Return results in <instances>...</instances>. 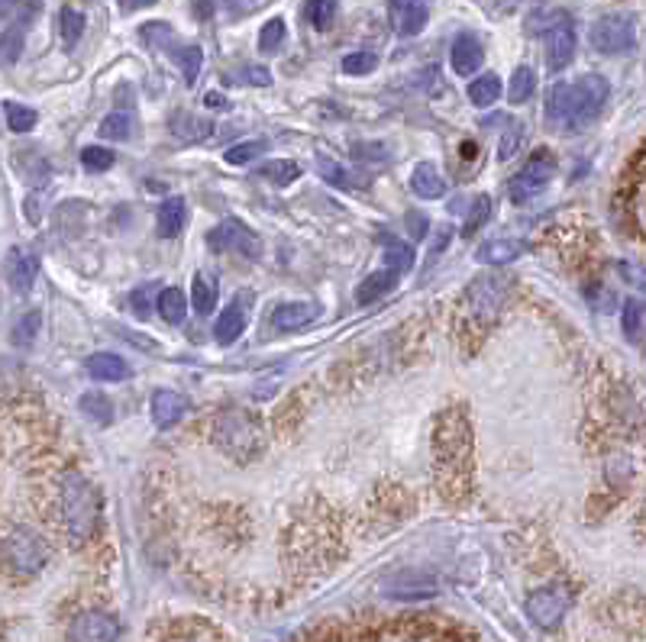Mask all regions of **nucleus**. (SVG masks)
Here are the masks:
<instances>
[{
	"label": "nucleus",
	"mask_w": 646,
	"mask_h": 642,
	"mask_svg": "<svg viewBox=\"0 0 646 642\" xmlns=\"http://www.w3.org/2000/svg\"><path fill=\"white\" fill-rule=\"evenodd\" d=\"M427 3L424 0H392L388 3V20H392V30L398 33V36H417V33H424V26H427Z\"/></svg>",
	"instance_id": "nucleus-14"
},
{
	"label": "nucleus",
	"mask_w": 646,
	"mask_h": 642,
	"mask_svg": "<svg viewBox=\"0 0 646 642\" xmlns=\"http://www.w3.org/2000/svg\"><path fill=\"white\" fill-rule=\"evenodd\" d=\"M566 16H569V13H562V10H534V13L527 16V33H534V36L544 33V36H547L549 30H552L556 23H562Z\"/></svg>",
	"instance_id": "nucleus-43"
},
{
	"label": "nucleus",
	"mask_w": 646,
	"mask_h": 642,
	"mask_svg": "<svg viewBox=\"0 0 646 642\" xmlns=\"http://www.w3.org/2000/svg\"><path fill=\"white\" fill-rule=\"evenodd\" d=\"M262 175H265L272 185H282V188H285V185L298 181L300 168L295 165V162H288V158H285V162H269V165L262 168Z\"/></svg>",
	"instance_id": "nucleus-41"
},
{
	"label": "nucleus",
	"mask_w": 646,
	"mask_h": 642,
	"mask_svg": "<svg viewBox=\"0 0 646 642\" xmlns=\"http://www.w3.org/2000/svg\"><path fill=\"white\" fill-rule=\"evenodd\" d=\"M3 558L7 568L20 578H33L46 568L50 562V545L40 533L26 530V527H13L3 540Z\"/></svg>",
	"instance_id": "nucleus-3"
},
{
	"label": "nucleus",
	"mask_w": 646,
	"mask_h": 642,
	"mask_svg": "<svg viewBox=\"0 0 646 642\" xmlns=\"http://www.w3.org/2000/svg\"><path fill=\"white\" fill-rule=\"evenodd\" d=\"M572 113H576V88L572 81L552 85L547 95V120L552 130H572Z\"/></svg>",
	"instance_id": "nucleus-17"
},
{
	"label": "nucleus",
	"mask_w": 646,
	"mask_h": 642,
	"mask_svg": "<svg viewBox=\"0 0 646 642\" xmlns=\"http://www.w3.org/2000/svg\"><path fill=\"white\" fill-rule=\"evenodd\" d=\"M168 133L178 140V143H204L210 133H213V123L207 117H198L191 110H178L172 113L168 120Z\"/></svg>",
	"instance_id": "nucleus-21"
},
{
	"label": "nucleus",
	"mask_w": 646,
	"mask_h": 642,
	"mask_svg": "<svg viewBox=\"0 0 646 642\" xmlns=\"http://www.w3.org/2000/svg\"><path fill=\"white\" fill-rule=\"evenodd\" d=\"M569 604H572V594L566 585H549V588H540L527 597V617L534 620V627L552 630L566 617Z\"/></svg>",
	"instance_id": "nucleus-8"
},
{
	"label": "nucleus",
	"mask_w": 646,
	"mask_h": 642,
	"mask_svg": "<svg viewBox=\"0 0 646 642\" xmlns=\"http://www.w3.org/2000/svg\"><path fill=\"white\" fill-rule=\"evenodd\" d=\"M492 210H495V200L489 198V195H479V198L472 200V210H469V217H466L462 236H466V240H469V236H475V233L489 223Z\"/></svg>",
	"instance_id": "nucleus-33"
},
{
	"label": "nucleus",
	"mask_w": 646,
	"mask_h": 642,
	"mask_svg": "<svg viewBox=\"0 0 646 642\" xmlns=\"http://www.w3.org/2000/svg\"><path fill=\"white\" fill-rule=\"evenodd\" d=\"M340 0H304V16L314 30H327L337 16Z\"/></svg>",
	"instance_id": "nucleus-34"
},
{
	"label": "nucleus",
	"mask_w": 646,
	"mask_h": 642,
	"mask_svg": "<svg viewBox=\"0 0 646 642\" xmlns=\"http://www.w3.org/2000/svg\"><path fill=\"white\" fill-rule=\"evenodd\" d=\"M249 81H252V85H262V88H265V85H272V78H269V71H265V68H252V71H249Z\"/></svg>",
	"instance_id": "nucleus-54"
},
{
	"label": "nucleus",
	"mask_w": 646,
	"mask_h": 642,
	"mask_svg": "<svg viewBox=\"0 0 646 642\" xmlns=\"http://www.w3.org/2000/svg\"><path fill=\"white\" fill-rule=\"evenodd\" d=\"M589 43L601 55H627L637 46V20L631 13H604L592 23Z\"/></svg>",
	"instance_id": "nucleus-4"
},
{
	"label": "nucleus",
	"mask_w": 646,
	"mask_h": 642,
	"mask_svg": "<svg viewBox=\"0 0 646 642\" xmlns=\"http://www.w3.org/2000/svg\"><path fill=\"white\" fill-rule=\"evenodd\" d=\"M572 88H576V113H572V130L569 133L585 130L604 110L607 95H611V85H607L604 75H582V78L572 81Z\"/></svg>",
	"instance_id": "nucleus-7"
},
{
	"label": "nucleus",
	"mask_w": 646,
	"mask_h": 642,
	"mask_svg": "<svg viewBox=\"0 0 646 642\" xmlns=\"http://www.w3.org/2000/svg\"><path fill=\"white\" fill-rule=\"evenodd\" d=\"M72 642H117L120 640V620L103 610H85L68 627Z\"/></svg>",
	"instance_id": "nucleus-9"
},
{
	"label": "nucleus",
	"mask_w": 646,
	"mask_h": 642,
	"mask_svg": "<svg viewBox=\"0 0 646 642\" xmlns=\"http://www.w3.org/2000/svg\"><path fill=\"white\" fill-rule=\"evenodd\" d=\"M58 30H62V43L72 49L81 40V33H85V13L75 10V7H65L62 16H58Z\"/></svg>",
	"instance_id": "nucleus-35"
},
{
	"label": "nucleus",
	"mask_w": 646,
	"mask_h": 642,
	"mask_svg": "<svg viewBox=\"0 0 646 642\" xmlns=\"http://www.w3.org/2000/svg\"><path fill=\"white\" fill-rule=\"evenodd\" d=\"M462 155L472 158V155H475V143H462Z\"/></svg>",
	"instance_id": "nucleus-56"
},
{
	"label": "nucleus",
	"mask_w": 646,
	"mask_h": 642,
	"mask_svg": "<svg viewBox=\"0 0 646 642\" xmlns=\"http://www.w3.org/2000/svg\"><path fill=\"white\" fill-rule=\"evenodd\" d=\"M185 198H168L162 200V207H158V213H155V230H158V236L162 240H172V236H178L182 233V226H185Z\"/></svg>",
	"instance_id": "nucleus-24"
},
{
	"label": "nucleus",
	"mask_w": 646,
	"mask_h": 642,
	"mask_svg": "<svg viewBox=\"0 0 646 642\" xmlns=\"http://www.w3.org/2000/svg\"><path fill=\"white\" fill-rule=\"evenodd\" d=\"M352 155L359 162H382V158H388V146L385 143H355Z\"/></svg>",
	"instance_id": "nucleus-52"
},
{
	"label": "nucleus",
	"mask_w": 646,
	"mask_h": 642,
	"mask_svg": "<svg viewBox=\"0 0 646 642\" xmlns=\"http://www.w3.org/2000/svg\"><path fill=\"white\" fill-rule=\"evenodd\" d=\"M501 98V78L497 75H482L469 85V100L475 107H492Z\"/></svg>",
	"instance_id": "nucleus-32"
},
{
	"label": "nucleus",
	"mask_w": 646,
	"mask_h": 642,
	"mask_svg": "<svg viewBox=\"0 0 646 642\" xmlns=\"http://www.w3.org/2000/svg\"><path fill=\"white\" fill-rule=\"evenodd\" d=\"M172 642H207V637H204V633H195V637H178V640Z\"/></svg>",
	"instance_id": "nucleus-55"
},
{
	"label": "nucleus",
	"mask_w": 646,
	"mask_h": 642,
	"mask_svg": "<svg viewBox=\"0 0 646 642\" xmlns=\"http://www.w3.org/2000/svg\"><path fill=\"white\" fill-rule=\"evenodd\" d=\"M576 23L572 16H566L562 23H556L547 33V65L549 71H562L566 65H572L576 58Z\"/></svg>",
	"instance_id": "nucleus-13"
},
{
	"label": "nucleus",
	"mask_w": 646,
	"mask_h": 642,
	"mask_svg": "<svg viewBox=\"0 0 646 642\" xmlns=\"http://www.w3.org/2000/svg\"><path fill=\"white\" fill-rule=\"evenodd\" d=\"M469 307H472V313L482 320V323H489V320H495L497 310L504 307V300H507V285L495 278V275H485V278H479L472 288H469Z\"/></svg>",
	"instance_id": "nucleus-11"
},
{
	"label": "nucleus",
	"mask_w": 646,
	"mask_h": 642,
	"mask_svg": "<svg viewBox=\"0 0 646 642\" xmlns=\"http://www.w3.org/2000/svg\"><path fill=\"white\" fill-rule=\"evenodd\" d=\"M88 375L98 381H123V378H130V365L113 352H98L88 358Z\"/></svg>",
	"instance_id": "nucleus-25"
},
{
	"label": "nucleus",
	"mask_w": 646,
	"mask_h": 642,
	"mask_svg": "<svg viewBox=\"0 0 646 642\" xmlns=\"http://www.w3.org/2000/svg\"><path fill=\"white\" fill-rule=\"evenodd\" d=\"M285 20H269L265 26H262V33H259V49L265 52V55H272V52L282 49V43H285Z\"/></svg>",
	"instance_id": "nucleus-40"
},
{
	"label": "nucleus",
	"mask_w": 646,
	"mask_h": 642,
	"mask_svg": "<svg viewBox=\"0 0 646 642\" xmlns=\"http://www.w3.org/2000/svg\"><path fill=\"white\" fill-rule=\"evenodd\" d=\"M385 268H395V272H410V268H414V248H410V243H401V240H385Z\"/></svg>",
	"instance_id": "nucleus-37"
},
{
	"label": "nucleus",
	"mask_w": 646,
	"mask_h": 642,
	"mask_svg": "<svg viewBox=\"0 0 646 642\" xmlns=\"http://www.w3.org/2000/svg\"><path fill=\"white\" fill-rule=\"evenodd\" d=\"M175 62H178V68H182V75H185V81L188 85H195L200 75V68H204V52L198 46H182V49L175 52Z\"/></svg>",
	"instance_id": "nucleus-38"
},
{
	"label": "nucleus",
	"mask_w": 646,
	"mask_h": 642,
	"mask_svg": "<svg viewBox=\"0 0 646 642\" xmlns=\"http://www.w3.org/2000/svg\"><path fill=\"white\" fill-rule=\"evenodd\" d=\"M155 0H120V10L123 13H133V10H143V7H152Z\"/></svg>",
	"instance_id": "nucleus-53"
},
{
	"label": "nucleus",
	"mask_w": 646,
	"mask_h": 642,
	"mask_svg": "<svg viewBox=\"0 0 646 642\" xmlns=\"http://www.w3.org/2000/svg\"><path fill=\"white\" fill-rule=\"evenodd\" d=\"M3 117H7V126L13 133H30V130H36V120H40V113L33 107H20L13 100L3 103Z\"/></svg>",
	"instance_id": "nucleus-31"
},
{
	"label": "nucleus",
	"mask_w": 646,
	"mask_h": 642,
	"mask_svg": "<svg viewBox=\"0 0 646 642\" xmlns=\"http://www.w3.org/2000/svg\"><path fill=\"white\" fill-rule=\"evenodd\" d=\"M247 307H249V295L247 291H240L237 300L217 317V326H213V336H217V343L220 346H233L240 336H243V330H247Z\"/></svg>",
	"instance_id": "nucleus-16"
},
{
	"label": "nucleus",
	"mask_w": 646,
	"mask_h": 642,
	"mask_svg": "<svg viewBox=\"0 0 646 642\" xmlns=\"http://www.w3.org/2000/svg\"><path fill=\"white\" fill-rule=\"evenodd\" d=\"M524 243L521 240H492V243H482L479 252H475V258L482 262V265H511L514 258H521L524 255Z\"/></svg>",
	"instance_id": "nucleus-26"
},
{
	"label": "nucleus",
	"mask_w": 646,
	"mask_h": 642,
	"mask_svg": "<svg viewBox=\"0 0 646 642\" xmlns=\"http://www.w3.org/2000/svg\"><path fill=\"white\" fill-rule=\"evenodd\" d=\"M449 62H452V71H456V75H475V71L482 68V62H485V49H482L479 36L462 33V36L452 43Z\"/></svg>",
	"instance_id": "nucleus-20"
},
{
	"label": "nucleus",
	"mask_w": 646,
	"mask_h": 642,
	"mask_svg": "<svg viewBox=\"0 0 646 642\" xmlns=\"http://www.w3.org/2000/svg\"><path fill=\"white\" fill-rule=\"evenodd\" d=\"M100 510L103 497L100 491L81 475V472H65L62 475V517L72 543H85L98 533Z\"/></svg>",
	"instance_id": "nucleus-1"
},
{
	"label": "nucleus",
	"mask_w": 646,
	"mask_h": 642,
	"mask_svg": "<svg viewBox=\"0 0 646 642\" xmlns=\"http://www.w3.org/2000/svg\"><path fill=\"white\" fill-rule=\"evenodd\" d=\"M269 148V143L265 140H247V143H240V146H233V148H227V162L230 165H249L252 158H259L262 152Z\"/></svg>",
	"instance_id": "nucleus-42"
},
{
	"label": "nucleus",
	"mask_w": 646,
	"mask_h": 642,
	"mask_svg": "<svg viewBox=\"0 0 646 642\" xmlns=\"http://www.w3.org/2000/svg\"><path fill=\"white\" fill-rule=\"evenodd\" d=\"M213 443L237 462H252L265 452V430L249 410L230 407L213 420Z\"/></svg>",
	"instance_id": "nucleus-2"
},
{
	"label": "nucleus",
	"mask_w": 646,
	"mask_h": 642,
	"mask_svg": "<svg viewBox=\"0 0 646 642\" xmlns=\"http://www.w3.org/2000/svg\"><path fill=\"white\" fill-rule=\"evenodd\" d=\"M404 226H407V236H410V243H420V240L427 236V230H430V220H427L420 210H410V213L404 217Z\"/></svg>",
	"instance_id": "nucleus-50"
},
{
	"label": "nucleus",
	"mask_w": 646,
	"mask_h": 642,
	"mask_svg": "<svg viewBox=\"0 0 646 642\" xmlns=\"http://www.w3.org/2000/svg\"><path fill=\"white\" fill-rule=\"evenodd\" d=\"M78 407H81V413H85L91 423H98V427H110V423H113V403H110V397L100 395V391L81 395Z\"/></svg>",
	"instance_id": "nucleus-28"
},
{
	"label": "nucleus",
	"mask_w": 646,
	"mask_h": 642,
	"mask_svg": "<svg viewBox=\"0 0 646 642\" xmlns=\"http://www.w3.org/2000/svg\"><path fill=\"white\" fill-rule=\"evenodd\" d=\"M552 175H556V158H552V152H534L530 158H527V165L511 178V185H507V191H511V200H517V203H524V200L537 198L544 188H547L549 181H552Z\"/></svg>",
	"instance_id": "nucleus-6"
},
{
	"label": "nucleus",
	"mask_w": 646,
	"mask_h": 642,
	"mask_svg": "<svg viewBox=\"0 0 646 642\" xmlns=\"http://www.w3.org/2000/svg\"><path fill=\"white\" fill-rule=\"evenodd\" d=\"M382 591L395 600H424V597H434L437 594V582L430 575H420V572H404L385 582Z\"/></svg>",
	"instance_id": "nucleus-18"
},
{
	"label": "nucleus",
	"mask_w": 646,
	"mask_h": 642,
	"mask_svg": "<svg viewBox=\"0 0 646 642\" xmlns=\"http://www.w3.org/2000/svg\"><path fill=\"white\" fill-rule=\"evenodd\" d=\"M133 136V117L130 113H110L100 120V140H130Z\"/></svg>",
	"instance_id": "nucleus-36"
},
{
	"label": "nucleus",
	"mask_w": 646,
	"mask_h": 642,
	"mask_svg": "<svg viewBox=\"0 0 646 642\" xmlns=\"http://www.w3.org/2000/svg\"><path fill=\"white\" fill-rule=\"evenodd\" d=\"M537 91V75L530 65H517L514 75H511V85H507V100L511 103H527Z\"/></svg>",
	"instance_id": "nucleus-29"
},
{
	"label": "nucleus",
	"mask_w": 646,
	"mask_h": 642,
	"mask_svg": "<svg viewBox=\"0 0 646 642\" xmlns=\"http://www.w3.org/2000/svg\"><path fill=\"white\" fill-rule=\"evenodd\" d=\"M140 33H143V40H146L150 46H155V49H162L165 43H172V26H168V23H146Z\"/></svg>",
	"instance_id": "nucleus-51"
},
{
	"label": "nucleus",
	"mask_w": 646,
	"mask_h": 642,
	"mask_svg": "<svg viewBox=\"0 0 646 642\" xmlns=\"http://www.w3.org/2000/svg\"><path fill=\"white\" fill-rule=\"evenodd\" d=\"M40 323H43L40 310H30L26 317H20V323H17V333H13L17 346H30V343L36 340V333H40Z\"/></svg>",
	"instance_id": "nucleus-46"
},
{
	"label": "nucleus",
	"mask_w": 646,
	"mask_h": 642,
	"mask_svg": "<svg viewBox=\"0 0 646 642\" xmlns=\"http://www.w3.org/2000/svg\"><path fill=\"white\" fill-rule=\"evenodd\" d=\"M317 168H320V175H324L327 181H333V185H340V188H347L349 185L347 168L337 165V162H330L327 155H317Z\"/></svg>",
	"instance_id": "nucleus-49"
},
{
	"label": "nucleus",
	"mask_w": 646,
	"mask_h": 642,
	"mask_svg": "<svg viewBox=\"0 0 646 642\" xmlns=\"http://www.w3.org/2000/svg\"><path fill=\"white\" fill-rule=\"evenodd\" d=\"M320 313H324V307L314 300H288L272 310V326L278 333H298L304 326H310Z\"/></svg>",
	"instance_id": "nucleus-12"
},
{
	"label": "nucleus",
	"mask_w": 646,
	"mask_h": 642,
	"mask_svg": "<svg viewBox=\"0 0 646 642\" xmlns=\"http://www.w3.org/2000/svg\"><path fill=\"white\" fill-rule=\"evenodd\" d=\"M207 243L213 252H240L243 258H259V240H255V233L249 230L247 223H240V220H223L217 230H210V236H207Z\"/></svg>",
	"instance_id": "nucleus-10"
},
{
	"label": "nucleus",
	"mask_w": 646,
	"mask_h": 642,
	"mask_svg": "<svg viewBox=\"0 0 646 642\" xmlns=\"http://www.w3.org/2000/svg\"><path fill=\"white\" fill-rule=\"evenodd\" d=\"M207 103H210V107H223V98H217V95H210V98H207Z\"/></svg>",
	"instance_id": "nucleus-57"
},
{
	"label": "nucleus",
	"mask_w": 646,
	"mask_h": 642,
	"mask_svg": "<svg viewBox=\"0 0 646 642\" xmlns=\"http://www.w3.org/2000/svg\"><path fill=\"white\" fill-rule=\"evenodd\" d=\"M191 303H195V310H198L200 317L213 313V307H217V281H213V275H207V272L195 275V281H191Z\"/></svg>",
	"instance_id": "nucleus-27"
},
{
	"label": "nucleus",
	"mask_w": 646,
	"mask_h": 642,
	"mask_svg": "<svg viewBox=\"0 0 646 642\" xmlns=\"http://www.w3.org/2000/svg\"><path fill=\"white\" fill-rule=\"evenodd\" d=\"M434 449L440 465H456V468H469L472 458V433H469V420L462 410H449L440 420V430L434 436Z\"/></svg>",
	"instance_id": "nucleus-5"
},
{
	"label": "nucleus",
	"mask_w": 646,
	"mask_h": 642,
	"mask_svg": "<svg viewBox=\"0 0 646 642\" xmlns=\"http://www.w3.org/2000/svg\"><path fill=\"white\" fill-rule=\"evenodd\" d=\"M158 313H162V320L165 323H182L185 320V313H188V297L182 288H165V291H158Z\"/></svg>",
	"instance_id": "nucleus-30"
},
{
	"label": "nucleus",
	"mask_w": 646,
	"mask_h": 642,
	"mask_svg": "<svg viewBox=\"0 0 646 642\" xmlns=\"http://www.w3.org/2000/svg\"><path fill=\"white\" fill-rule=\"evenodd\" d=\"M150 413L155 430H172L185 413H188V400L178 395V391H155L150 400Z\"/></svg>",
	"instance_id": "nucleus-19"
},
{
	"label": "nucleus",
	"mask_w": 646,
	"mask_h": 642,
	"mask_svg": "<svg viewBox=\"0 0 646 642\" xmlns=\"http://www.w3.org/2000/svg\"><path fill=\"white\" fill-rule=\"evenodd\" d=\"M398 275L401 272H395V268H382V272L365 275L362 285L355 288V303H359V307H369V303L382 300L385 295H392V291L398 288Z\"/></svg>",
	"instance_id": "nucleus-23"
},
{
	"label": "nucleus",
	"mask_w": 646,
	"mask_h": 642,
	"mask_svg": "<svg viewBox=\"0 0 646 642\" xmlns=\"http://www.w3.org/2000/svg\"><path fill=\"white\" fill-rule=\"evenodd\" d=\"M20 168H23L20 175H23L30 185H36V188H40V185H46L52 175L50 162H46L43 155H30V158H23V165H20Z\"/></svg>",
	"instance_id": "nucleus-45"
},
{
	"label": "nucleus",
	"mask_w": 646,
	"mask_h": 642,
	"mask_svg": "<svg viewBox=\"0 0 646 642\" xmlns=\"http://www.w3.org/2000/svg\"><path fill=\"white\" fill-rule=\"evenodd\" d=\"M410 191H414L417 198L437 200V198H447L449 185H447V178L440 175V168H437V165L420 162V165L410 171Z\"/></svg>",
	"instance_id": "nucleus-22"
},
{
	"label": "nucleus",
	"mask_w": 646,
	"mask_h": 642,
	"mask_svg": "<svg viewBox=\"0 0 646 642\" xmlns=\"http://www.w3.org/2000/svg\"><path fill=\"white\" fill-rule=\"evenodd\" d=\"M375 68H379V58L372 52H352V55L343 58V71L347 75H369Z\"/></svg>",
	"instance_id": "nucleus-48"
},
{
	"label": "nucleus",
	"mask_w": 646,
	"mask_h": 642,
	"mask_svg": "<svg viewBox=\"0 0 646 642\" xmlns=\"http://www.w3.org/2000/svg\"><path fill=\"white\" fill-rule=\"evenodd\" d=\"M40 275V255L33 248H13L7 255V278L17 295H26Z\"/></svg>",
	"instance_id": "nucleus-15"
},
{
	"label": "nucleus",
	"mask_w": 646,
	"mask_h": 642,
	"mask_svg": "<svg viewBox=\"0 0 646 642\" xmlns=\"http://www.w3.org/2000/svg\"><path fill=\"white\" fill-rule=\"evenodd\" d=\"M644 303L640 300H627L624 310H621V323H624V333L627 340H640V330H644Z\"/></svg>",
	"instance_id": "nucleus-39"
},
{
	"label": "nucleus",
	"mask_w": 646,
	"mask_h": 642,
	"mask_svg": "<svg viewBox=\"0 0 646 642\" xmlns=\"http://www.w3.org/2000/svg\"><path fill=\"white\" fill-rule=\"evenodd\" d=\"M524 143V123H517V120H511L507 123V130H504V136H501V148H497V158L501 162H507L517 148Z\"/></svg>",
	"instance_id": "nucleus-47"
},
{
	"label": "nucleus",
	"mask_w": 646,
	"mask_h": 642,
	"mask_svg": "<svg viewBox=\"0 0 646 642\" xmlns=\"http://www.w3.org/2000/svg\"><path fill=\"white\" fill-rule=\"evenodd\" d=\"M113 162H117V155L107 146L81 148V165H85L88 171H107V168H113Z\"/></svg>",
	"instance_id": "nucleus-44"
}]
</instances>
